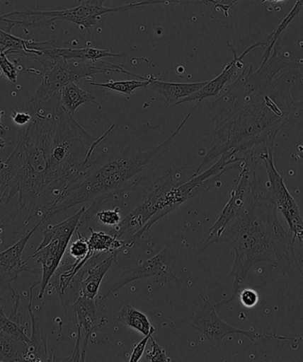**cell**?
Segmentation results:
<instances>
[{"label":"cell","instance_id":"cell-1","mask_svg":"<svg viewBox=\"0 0 303 362\" xmlns=\"http://www.w3.org/2000/svg\"><path fill=\"white\" fill-rule=\"evenodd\" d=\"M296 79L290 56L278 54L276 47L258 69L246 66L212 103V141L193 177L224 153L232 151L241 156L274 143L290 122L295 103L291 90Z\"/></svg>","mask_w":303,"mask_h":362},{"label":"cell","instance_id":"cell-2","mask_svg":"<svg viewBox=\"0 0 303 362\" xmlns=\"http://www.w3.org/2000/svg\"><path fill=\"white\" fill-rule=\"evenodd\" d=\"M31 121L19 129L15 149L0 164V221L8 213L43 214L59 193L52 170V147L63 110L59 93L30 100Z\"/></svg>","mask_w":303,"mask_h":362},{"label":"cell","instance_id":"cell-3","mask_svg":"<svg viewBox=\"0 0 303 362\" xmlns=\"http://www.w3.org/2000/svg\"><path fill=\"white\" fill-rule=\"evenodd\" d=\"M262 185L256 170L241 212L209 245L227 244L235 252L234 266L227 276L234 279L231 295L217 304V308L234 300L244 286L250 269L258 263L266 262L284 275L299 274L303 276L292 235L282 226L277 206Z\"/></svg>","mask_w":303,"mask_h":362},{"label":"cell","instance_id":"cell-4","mask_svg":"<svg viewBox=\"0 0 303 362\" xmlns=\"http://www.w3.org/2000/svg\"><path fill=\"white\" fill-rule=\"evenodd\" d=\"M200 101L189 112L181 125L159 146L143 150L137 144H121L118 148L101 154L89 161L79 177L63 192L47 212V218L65 212L79 204L91 202L84 211L79 228L84 230L102 205L120 192L137 188L168 152L172 141L188 122Z\"/></svg>","mask_w":303,"mask_h":362},{"label":"cell","instance_id":"cell-5","mask_svg":"<svg viewBox=\"0 0 303 362\" xmlns=\"http://www.w3.org/2000/svg\"><path fill=\"white\" fill-rule=\"evenodd\" d=\"M35 61L40 63L42 69H26L27 72L36 74L42 77V82L30 100H44L59 93L62 87L76 81L108 72L125 74L139 80L143 76L128 71L122 66L107 62L82 61V59H52L47 55L38 56Z\"/></svg>","mask_w":303,"mask_h":362},{"label":"cell","instance_id":"cell-6","mask_svg":"<svg viewBox=\"0 0 303 362\" xmlns=\"http://www.w3.org/2000/svg\"><path fill=\"white\" fill-rule=\"evenodd\" d=\"M86 207L83 206L79 212L73 214L68 219L56 225H50L43 232V239L38 247L25 259L28 262L35 259L42 267V276L40 280V290L38 298H43L45 289L54 276L56 270L62 262L67 248L74 233L79 228L81 218H82Z\"/></svg>","mask_w":303,"mask_h":362},{"label":"cell","instance_id":"cell-7","mask_svg":"<svg viewBox=\"0 0 303 362\" xmlns=\"http://www.w3.org/2000/svg\"><path fill=\"white\" fill-rule=\"evenodd\" d=\"M107 0H79V4L75 8L57 10V11H34L25 9L24 11H16L4 15L6 18L12 16H44L52 23L57 20L67 21V22L76 24L80 30H90L96 25L101 17L110 13L127 12L129 10L143 8V6L159 5L157 0H144V1L130 3V4L118 6V8H105L104 6Z\"/></svg>","mask_w":303,"mask_h":362},{"label":"cell","instance_id":"cell-8","mask_svg":"<svg viewBox=\"0 0 303 362\" xmlns=\"http://www.w3.org/2000/svg\"><path fill=\"white\" fill-rule=\"evenodd\" d=\"M275 143L267 146L260 154V159L265 164L269 178V187L267 188L277 209L281 211L288 224L289 230L295 241L299 239L303 242V218L297 202L289 192L285 185L284 177L278 173L274 164Z\"/></svg>","mask_w":303,"mask_h":362},{"label":"cell","instance_id":"cell-9","mask_svg":"<svg viewBox=\"0 0 303 362\" xmlns=\"http://www.w3.org/2000/svg\"><path fill=\"white\" fill-rule=\"evenodd\" d=\"M190 325L202 333V335L218 349H220L225 337L234 334H241L252 341L258 339H274V333H261L256 330H244L229 325L218 316L216 305L210 303L204 305L202 309L193 316Z\"/></svg>","mask_w":303,"mask_h":362},{"label":"cell","instance_id":"cell-10","mask_svg":"<svg viewBox=\"0 0 303 362\" xmlns=\"http://www.w3.org/2000/svg\"><path fill=\"white\" fill-rule=\"evenodd\" d=\"M178 247L176 242L172 241L165 247L163 250L153 258L141 262L134 266L133 268L127 269L123 272L119 279L113 284L107 293L102 297V300L108 298L111 295L122 289L126 284L134 282V281L147 279L151 276H168V269L173 259L177 257Z\"/></svg>","mask_w":303,"mask_h":362},{"label":"cell","instance_id":"cell-11","mask_svg":"<svg viewBox=\"0 0 303 362\" xmlns=\"http://www.w3.org/2000/svg\"><path fill=\"white\" fill-rule=\"evenodd\" d=\"M65 310L74 316L77 327L76 342L69 361H86L88 343L98 325L96 302L80 295Z\"/></svg>","mask_w":303,"mask_h":362},{"label":"cell","instance_id":"cell-12","mask_svg":"<svg viewBox=\"0 0 303 362\" xmlns=\"http://www.w3.org/2000/svg\"><path fill=\"white\" fill-rule=\"evenodd\" d=\"M47 220V214H44L40 221H38L36 225L30 228L25 235H23L15 245L0 252V286L11 291L13 297H15L16 293L13 290L11 284L18 279L21 274L23 272L38 273L37 270L27 268V262L25 259L23 261L22 257L24 249L29 243L31 237L38 230V228Z\"/></svg>","mask_w":303,"mask_h":362},{"label":"cell","instance_id":"cell-13","mask_svg":"<svg viewBox=\"0 0 303 362\" xmlns=\"http://www.w3.org/2000/svg\"><path fill=\"white\" fill-rule=\"evenodd\" d=\"M227 44L229 48H230L232 52V54H234V58H232L231 61L225 66L223 72H222L220 75H218L216 78L209 81L206 86L197 91V93L190 95V96L179 100L178 103L175 105V107H177V105H179L188 103V102H202L207 98L217 96V94L221 93L222 90H224V88L227 86V83L230 82L232 76H234L239 69L243 68V66H244L242 62L243 59H244L250 52H252L253 49L260 47H266L265 40H261L259 42H256V44H253L251 47L246 48L241 55H238L237 52H236L234 47H232L230 43Z\"/></svg>","mask_w":303,"mask_h":362},{"label":"cell","instance_id":"cell-14","mask_svg":"<svg viewBox=\"0 0 303 362\" xmlns=\"http://www.w3.org/2000/svg\"><path fill=\"white\" fill-rule=\"evenodd\" d=\"M107 254L108 252H98L91 258V265L86 272L88 276L81 282L80 295L82 296L89 298L97 296L102 280L118 258V255L112 254L105 256Z\"/></svg>","mask_w":303,"mask_h":362},{"label":"cell","instance_id":"cell-15","mask_svg":"<svg viewBox=\"0 0 303 362\" xmlns=\"http://www.w3.org/2000/svg\"><path fill=\"white\" fill-rule=\"evenodd\" d=\"M40 281L35 283L30 288V301L28 305V310L31 321V336L30 337L29 348L25 357V361H51L47 350V339L42 332L40 321L36 314L33 312V290L34 288L40 286Z\"/></svg>","mask_w":303,"mask_h":362},{"label":"cell","instance_id":"cell-16","mask_svg":"<svg viewBox=\"0 0 303 362\" xmlns=\"http://www.w3.org/2000/svg\"><path fill=\"white\" fill-rule=\"evenodd\" d=\"M209 81L200 83H171L164 82L152 76L151 82L147 87L148 90L163 95L166 100L168 108L174 107L179 100L190 96L205 86Z\"/></svg>","mask_w":303,"mask_h":362},{"label":"cell","instance_id":"cell-17","mask_svg":"<svg viewBox=\"0 0 303 362\" xmlns=\"http://www.w3.org/2000/svg\"><path fill=\"white\" fill-rule=\"evenodd\" d=\"M59 93V103L63 110L74 115L77 108L84 104L91 103L96 105L101 109V105L98 103L93 94L87 93L76 83H70L62 87Z\"/></svg>","mask_w":303,"mask_h":362},{"label":"cell","instance_id":"cell-18","mask_svg":"<svg viewBox=\"0 0 303 362\" xmlns=\"http://www.w3.org/2000/svg\"><path fill=\"white\" fill-rule=\"evenodd\" d=\"M91 235L87 238L88 244L93 252H108L118 255L120 252L127 249L125 240L118 239L114 234H107L105 232H97L89 227Z\"/></svg>","mask_w":303,"mask_h":362},{"label":"cell","instance_id":"cell-19","mask_svg":"<svg viewBox=\"0 0 303 362\" xmlns=\"http://www.w3.org/2000/svg\"><path fill=\"white\" fill-rule=\"evenodd\" d=\"M28 348L26 341L0 335V362L25 361Z\"/></svg>","mask_w":303,"mask_h":362},{"label":"cell","instance_id":"cell-20","mask_svg":"<svg viewBox=\"0 0 303 362\" xmlns=\"http://www.w3.org/2000/svg\"><path fill=\"white\" fill-rule=\"evenodd\" d=\"M118 319L122 325L137 330L144 336L147 335L152 330L156 329L154 325H152L149 319L144 313L137 310L135 308L130 304L123 305L118 313Z\"/></svg>","mask_w":303,"mask_h":362},{"label":"cell","instance_id":"cell-21","mask_svg":"<svg viewBox=\"0 0 303 362\" xmlns=\"http://www.w3.org/2000/svg\"><path fill=\"white\" fill-rule=\"evenodd\" d=\"M30 40L13 36L8 31L0 29V45L6 49V54H19L35 58L40 56L38 52L29 49Z\"/></svg>","mask_w":303,"mask_h":362},{"label":"cell","instance_id":"cell-22","mask_svg":"<svg viewBox=\"0 0 303 362\" xmlns=\"http://www.w3.org/2000/svg\"><path fill=\"white\" fill-rule=\"evenodd\" d=\"M152 76L146 80H130V81H109L108 83H90V86L95 87L105 88L118 93H125L132 96L134 91L139 88H147L150 83Z\"/></svg>","mask_w":303,"mask_h":362},{"label":"cell","instance_id":"cell-23","mask_svg":"<svg viewBox=\"0 0 303 362\" xmlns=\"http://www.w3.org/2000/svg\"><path fill=\"white\" fill-rule=\"evenodd\" d=\"M2 300L3 298H0V302ZM0 335L15 337L30 344V337L26 335L25 327L6 317L1 303H0Z\"/></svg>","mask_w":303,"mask_h":362},{"label":"cell","instance_id":"cell-24","mask_svg":"<svg viewBox=\"0 0 303 362\" xmlns=\"http://www.w3.org/2000/svg\"><path fill=\"white\" fill-rule=\"evenodd\" d=\"M77 237L79 239L74 242L69 248V255L72 256L75 259L80 261H89L93 257L95 252L91 250L88 244L87 238H84L80 233V230H76Z\"/></svg>","mask_w":303,"mask_h":362},{"label":"cell","instance_id":"cell-25","mask_svg":"<svg viewBox=\"0 0 303 362\" xmlns=\"http://www.w3.org/2000/svg\"><path fill=\"white\" fill-rule=\"evenodd\" d=\"M159 5L178 4L181 6L200 5V4H212L217 9L222 10L227 18L229 16L228 6L223 1H217V0H157Z\"/></svg>","mask_w":303,"mask_h":362},{"label":"cell","instance_id":"cell-26","mask_svg":"<svg viewBox=\"0 0 303 362\" xmlns=\"http://www.w3.org/2000/svg\"><path fill=\"white\" fill-rule=\"evenodd\" d=\"M5 51L1 52L0 54V69H1L3 74L11 83H16L17 77H18V66L13 64L6 57Z\"/></svg>","mask_w":303,"mask_h":362},{"label":"cell","instance_id":"cell-27","mask_svg":"<svg viewBox=\"0 0 303 362\" xmlns=\"http://www.w3.org/2000/svg\"><path fill=\"white\" fill-rule=\"evenodd\" d=\"M152 350L147 354V358L152 362H171L173 361L168 356L166 351L159 346V344L154 339L153 336L151 337Z\"/></svg>","mask_w":303,"mask_h":362},{"label":"cell","instance_id":"cell-28","mask_svg":"<svg viewBox=\"0 0 303 362\" xmlns=\"http://www.w3.org/2000/svg\"><path fill=\"white\" fill-rule=\"evenodd\" d=\"M96 217L101 223L112 227L118 226L120 221H122L118 207L114 210L98 211L96 214Z\"/></svg>","mask_w":303,"mask_h":362},{"label":"cell","instance_id":"cell-29","mask_svg":"<svg viewBox=\"0 0 303 362\" xmlns=\"http://www.w3.org/2000/svg\"><path fill=\"white\" fill-rule=\"evenodd\" d=\"M156 329L152 330L149 334L144 337V339H141L139 343H137L134 347L132 355H130V362H137L140 361V358L143 357L144 351H146L147 344L148 341L150 340L151 337L153 336Z\"/></svg>","mask_w":303,"mask_h":362},{"label":"cell","instance_id":"cell-30","mask_svg":"<svg viewBox=\"0 0 303 362\" xmlns=\"http://www.w3.org/2000/svg\"><path fill=\"white\" fill-rule=\"evenodd\" d=\"M239 298L243 305L246 308H253L258 303L259 296L256 291L245 289L239 293Z\"/></svg>","mask_w":303,"mask_h":362},{"label":"cell","instance_id":"cell-31","mask_svg":"<svg viewBox=\"0 0 303 362\" xmlns=\"http://www.w3.org/2000/svg\"><path fill=\"white\" fill-rule=\"evenodd\" d=\"M16 25L30 27L31 22H28V21L12 20L6 18L4 16H0V29L11 33L13 27Z\"/></svg>","mask_w":303,"mask_h":362},{"label":"cell","instance_id":"cell-32","mask_svg":"<svg viewBox=\"0 0 303 362\" xmlns=\"http://www.w3.org/2000/svg\"><path fill=\"white\" fill-rule=\"evenodd\" d=\"M303 128V100L295 102L290 115V122Z\"/></svg>","mask_w":303,"mask_h":362},{"label":"cell","instance_id":"cell-33","mask_svg":"<svg viewBox=\"0 0 303 362\" xmlns=\"http://www.w3.org/2000/svg\"><path fill=\"white\" fill-rule=\"evenodd\" d=\"M31 118H33V116L30 114H26V112H15L12 115L13 122L19 126L27 125L31 121Z\"/></svg>","mask_w":303,"mask_h":362},{"label":"cell","instance_id":"cell-34","mask_svg":"<svg viewBox=\"0 0 303 362\" xmlns=\"http://www.w3.org/2000/svg\"><path fill=\"white\" fill-rule=\"evenodd\" d=\"M274 339L295 340V341H301V342H303V337H285V336H278V335H276V334H274Z\"/></svg>","mask_w":303,"mask_h":362},{"label":"cell","instance_id":"cell-35","mask_svg":"<svg viewBox=\"0 0 303 362\" xmlns=\"http://www.w3.org/2000/svg\"><path fill=\"white\" fill-rule=\"evenodd\" d=\"M4 115H5V111H3V110H1V109H0V131H1V133H4L6 131H8V128H5L4 126H3L2 122H1V117Z\"/></svg>","mask_w":303,"mask_h":362},{"label":"cell","instance_id":"cell-36","mask_svg":"<svg viewBox=\"0 0 303 362\" xmlns=\"http://www.w3.org/2000/svg\"><path fill=\"white\" fill-rule=\"evenodd\" d=\"M285 1V0H261L262 3H280Z\"/></svg>","mask_w":303,"mask_h":362},{"label":"cell","instance_id":"cell-37","mask_svg":"<svg viewBox=\"0 0 303 362\" xmlns=\"http://www.w3.org/2000/svg\"><path fill=\"white\" fill-rule=\"evenodd\" d=\"M1 132V131H0ZM6 146L5 140L1 138V136H0V149L4 148Z\"/></svg>","mask_w":303,"mask_h":362},{"label":"cell","instance_id":"cell-38","mask_svg":"<svg viewBox=\"0 0 303 362\" xmlns=\"http://www.w3.org/2000/svg\"><path fill=\"white\" fill-rule=\"evenodd\" d=\"M239 1H241V0H231V1H230L231 8H232V6H234L236 4V3H237Z\"/></svg>","mask_w":303,"mask_h":362},{"label":"cell","instance_id":"cell-39","mask_svg":"<svg viewBox=\"0 0 303 362\" xmlns=\"http://www.w3.org/2000/svg\"><path fill=\"white\" fill-rule=\"evenodd\" d=\"M6 51V49L2 47V45H0V54H1V52Z\"/></svg>","mask_w":303,"mask_h":362},{"label":"cell","instance_id":"cell-40","mask_svg":"<svg viewBox=\"0 0 303 362\" xmlns=\"http://www.w3.org/2000/svg\"><path fill=\"white\" fill-rule=\"evenodd\" d=\"M2 232H3V228H2V227H0V234H1Z\"/></svg>","mask_w":303,"mask_h":362},{"label":"cell","instance_id":"cell-41","mask_svg":"<svg viewBox=\"0 0 303 362\" xmlns=\"http://www.w3.org/2000/svg\"><path fill=\"white\" fill-rule=\"evenodd\" d=\"M2 163H3V160H0V164H1Z\"/></svg>","mask_w":303,"mask_h":362}]
</instances>
